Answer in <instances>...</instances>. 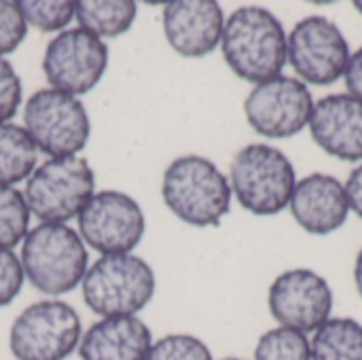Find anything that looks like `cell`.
I'll list each match as a JSON object with an SVG mask.
<instances>
[{
  "mask_svg": "<svg viewBox=\"0 0 362 360\" xmlns=\"http://www.w3.org/2000/svg\"><path fill=\"white\" fill-rule=\"evenodd\" d=\"M28 23L13 0H0V57L13 53L25 38Z\"/></svg>",
  "mask_w": 362,
  "mask_h": 360,
  "instance_id": "cell-25",
  "label": "cell"
},
{
  "mask_svg": "<svg viewBox=\"0 0 362 360\" xmlns=\"http://www.w3.org/2000/svg\"><path fill=\"white\" fill-rule=\"evenodd\" d=\"M108 68V47L83 28L57 34L45 51L42 70L51 89L83 95L91 91Z\"/></svg>",
  "mask_w": 362,
  "mask_h": 360,
  "instance_id": "cell-11",
  "label": "cell"
},
{
  "mask_svg": "<svg viewBox=\"0 0 362 360\" xmlns=\"http://www.w3.org/2000/svg\"><path fill=\"white\" fill-rule=\"evenodd\" d=\"M23 286L21 261L11 252L0 248V308L8 306Z\"/></svg>",
  "mask_w": 362,
  "mask_h": 360,
  "instance_id": "cell-27",
  "label": "cell"
},
{
  "mask_svg": "<svg viewBox=\"0 0 362 360\" xmlns=\"http://www.w3.org/2000/svg\"><path fill=\"white\" fill-rule=\"evenodd\" d=\"M151 346V329L138 316H112L85 331L78 354L83 360H144Z\"/></svg>",
  "mask_w": 362,
  "mask_h": 360,
  "instance_id": "cell-17",
  "label": "cell"
},
{
  "mask_svg": "<svg viewBox=\"0 0 362 360\" xmlns=\"http://www.w3.org/2000/svg\"><path fill=\"white\" fill-rule=\"evenodd\" d=\"M21 104V81L15 68L0 57V123H8V119L17 112Z\"/></svg>",
  "mask_w": 362,
  "mask_h": 360,
  "instance_id": "cell-26",
  "label": "cell"
},
{
  "mask_svg": "<svg viewBox=\"0 0 362 360\" xmlns=\"http://www.w3.org/2000/svg\"><path fill=\"white\" fill-rule=\"evenodd\" d=\"M221 49L227 66L248 83L282 74L288 62V36L282 21L263 6H240L225 19Z\"/></svg>",
  "mask_w": 362,
  "mask_h": 360,
  "instance_id": "cell-1",
  "label": "cell"
},
{
  "mask_svg": "<svg viewBox=\"0 0 362 360\" xmlns=\"http://www.w3.org/2000/svg\"><path fill=\"white\" fill-rule=\"evenodd\" d=\"M223 360H244V359H223Z\"/></svg>",
  "mask_w": 362,
  "mask_h": 360,
  "instance_id": "cell-32",
  "label": "cell"
},
{
  "mask_svg": "<svg viewBox=\"0 0 362 360\" xmlns=\"http://www.w3.org/2000/svg\"><path fill=\"white\" fill-rule=\"evenodd\" d=\"M225 13L214 0H174L163 6V34L182 57L210 55L223 38Z\"/></svg>",
  "mask_w": 362,
  "mask_h": 360,
  "instance_id": "cell-14",
  "label": "cell"
},
{
  "mask_svg": "<svg viewBox=\"0 0 362 360\" xmlns=\"http://www.w3.org/2000/svg\"><path fill=\"white\" fill-rule=\"evenodd\" d=\"M312 360H362V325L354 318H331L310 339Z\"/></svg>",
  "mask_w": 362,
  "mask_h": 360,
  "instance_id": "cell-19",
  "label": "cell"
},
{
  "mask_svg": "<svg viewBox=\"0 0 362 360\" xmlns=\"http://www.w3.org/2000/svg\"><path fill=\"white\" fill-rule=\"evenodd\" d=\"M354 6L358 8V13H361V15H362V0H356V2H354Z\"/></svg>",
  "mask_w": 362,
  "mask_h": 360,
  "instance_id": "cell-31",
  "label": "cell"
},
{
  "mask_svg": "<svg viewBox=\"0 0 362 360\" xmlns=\"http://www.w3.org/2000/svg\"><path fill=\"white\" fill-rule=\"evenodd\" d=\"M350 55L348 38L325 15L301 19L288 34V62L305 85H333L344 76Z\"/></svg>",
  "mask_w": 362,
  "mask_h": 360,
  "instance_id": "cell-10",
  "label": "cell"
},
{
  "mask_svg": "<svg viewBox=\"0 0 362 360\" xmlns=\"http://www.w3.org/2000/svg\"><path fill=\"white\" fill-rule=\"evenodd\" d=\"M161 195L170 212L193 227H214L231 210L229 178L206 157L185 155L163 172Z\"/></svg>",
  "mask_w": 362,
  "mask_h": 360,
  "instance_id": "cell-2",
  "label": "cell"
},
{
  "mask_svg": "<svg viewBox=\"0 0 362 360\" xmlns=\"http://www.w3.org/2000/svg\"><path fill=\"white\" fill-rule=\"evenodd\" d=\"M344 81L348 87V95L362 102V47L350 55L348 68L344 72Z\"/></svg>",
  "mask_w": 362,
  "mask_h": 360,
  "instance_id": "cell-28",
  "label": "cell"
},
{
  "mask_svg": "<svg viewBox=\"0 0 362 360\" xmlns=\"http://www.w3.org/2000/svg\"><path fill=\"white\" fill-rule=\"evenodd\" d=\"M255 360H312L305 333L276 327L263 333L255 348Z\"/></svg>",
  "mask_w": 362,
  "mask_h": 360,
  "instance_id": "cell-22",
  "label": "cell"
},
{
  "mask_svg": "<svg viewBox=\"0 0 362 360\" xmlns=\"http://www.w3.org/2000/svg\"><path fill=\"white\" fill-rule=\"evenodd\" d=\"M138 15V4L132 0H78L74 2V17L81 28L98 38H115L125 34Z\"/></svg>",
  "mask_w": 362,
  "mask_h": 360,
  "instance_id": "cell-18",
  "label": "cell"
},
{
  "mask_svg": "<svg viewBox=\"0 0 362 360\" xmlns=\"http://www.w3.org/2000/svg\"><path fill=\"white\" fill-rule=\"evenodd\" d=\"M17 4L25 23L40 32H57L74 17V2L70 0H21Z\"/></svg>",
  "mask_w": 362,
  "mask_h": 360,
  "instance_id": "cell-23",
  "label": "cell"
},
{
  "mask_svg": "<svg viewBox=\"0 0 362 360\" xmlns=\"http://www.w3.org/2000/svg\"><path fill=\"white\" fill-rule=\"evenodd\" d=\"M269 312L280 327L314 333L331 320L333 289L312 269H288L269 286Z\"/></svg>",
  "mask_w": 362,
  "mask_h": 360,
  "instance_id": "cell-13",
  "label": "cell"
},
{
  "mask_svg": "<svg viewBox=\"0 0 362 360\" xmlns=\"http://www.w3.org/2000/svg\"><path fill=\"white\" fill-rule=\"evenodd\" d=\"M87 250L81 236L66 227L42 223L28 231L21 248L23 276L45 295L57 297L72 291L87 274Z\"/></svg>",
  "mask_w": 362,
  "mask_h": 360,
  "instance_id": "cell-3",
  "label": "cell"
},
{
  "mask_svg": "<svg viewBox=\"0 0 362 360\" xmlns=\"http://www.w3.org/2000/svg\"><path fill=\"white\" fill-rule=\"evenodd\" d=\"M354 284H356V291L362 299V248L356 257V263H354Z\"/></svg>",
  "mask_w": 362,
  "mask_h": 360,
  "instance_id": "cell-30",
  "label": "cell"
},
{
  "mask_svg": "<svg viewBox=\"0 0 362 360\" xmlns=\"http://www.w3.org/2000/svg\"><path fill=\"white\" fill-rule=\"evenodd\" d=\"M229 185L242 208L257 216H274L288 208L297 176L291 159L280 149L248 144L231 161Z\"/></svg>",
  "mask_w": 362,
  "mask_h": 360,
  "instance_id": "cell-4",
  "label": "cell"
},
{
  "mask_svg": "<svg viewBox=\"0 0 362 360\" xmlns=\"http://www.w3.org/2000/svg\"><path fill=\"white\" fill-rule=\"evenodd\" d=\"M146 229L142 208L125 193L100 191L78 214L81 240L102 255L132 252Z\"/></svg>",
  "mask_w": 362,
  "mask_h": 360,
  "instance_id": "cell-12",
  "label": "cell"
},
{
  "mask_svg": "<svg viewBox=\"0 0 362 360\" xmlns=\"http://www.w3.org/2000/svg\"><path fill=\"white\" fill-rule=\"evenodd\" d=\"M38 149L25 127L0 123V185L11 187L32 176Z\"/></svg>",
  "mask_w": 362,
  "mask_h": 360,
  "instance_id": "cell-20",
  "label": "cell"
},
{
  "mask_svg": "<svg viewBox=\"0 0 362 360\" xmlns=\"http://www.w3.org/2000/svg\"><path fill=\"white\" fill-rule=\"evenodd\" d=\"M81 344V318L64 301H38L13 323L8 346L17 360H66Z\"/></svg>",
  "mask_w": 362,
  "mask_h": 360,
  "instance_id": "cell-8",
  "label": "cell"
},
{
  "mask_svg": "<svg viewBox=\"0 0 362 360\" xmlns=\"http://www.w3.org/2000/svg\"><path fill=\"white\" fill-rule=\"evenodd\" d=\"M95 174L87 159L59 157L49 159L32 172L25 185V204L30 214L42 223L62 225L81 214L93 197Z\"/></svg>",
  "mask_w": 362,
  "mask_h": 360,
  "instance_id": "cell-6",
  "label": "cell"
},
{
  "mask_svg": "<svg viewBox=\"0 0 362 360\" xmlns=\"http://www.w3.org/2000/svg\"><path fill=\"white\" fill-rule=\"evenodd\" d=\"M144 360H214L210 348L195 335L174 333L155 342Z\"/></svg>",
  "mask_w": 362,
  "mask_h": 360,
  "instance_id": "cell-24",
  "label": "cell"
},
{
  "mask_svg": "<svg viewBox=\"0 0 362 360\" xmlns=\"http://www.w3.org/2000/svg\"><path fill=\"white\" fill-rule=\"evenodd\" d=\"M30 225V208L23 193L0 185V248L11 250L25 240Z\"/></svg>",
  "mask_w": 362,
  "mask_h": 360,
  "instance_id": "cell-21",
  "label": "cell"
},
{
  "mask_svg": "<svg viewBox=\"0 0 362 360\" xmlns=\"http://www.w3.org/2000/svg\"><path fill=\"white\" fill-rule=\"evenodd\" d=\"M314 95L295 76H276L252 87L244 102L250 127L272 140H286L301 134L314 112Z\"/></svg>",
  "mask_w": 362,
  "mask_h": 360,
  "instance_id": "cell-9",
  "label": "cell"
},
{
  "mask_svg": "<svg viewBox=\"0 0 362 360\" xmlns=\"http://www.w3.org/2000/svg\"><path fill=\"white\" fill-rule=\"evenodd\" d=\"M83 297L98 316H136L155 295V274L151 265L127 255H104L83 278Z\"/></svg>",
  "mask_w": 362,
  "mask_h": 360,
  "instance_id": "cell-5",
  "label": "cell"
},
{
  "mask_svg": "<svg viewBox=\"0 0 362 360\" xmlns=\"http://www.w3.org/2000/svg\"><path fill=\"white\" fill-rule=\"evenodd\" d=\"M346 187V195H348V204H350V210L354 214H358L362 219V163H358L350 176H348V182L344 185Z\"/></svg>",
  "mask_w": 362,
  "mask_h": 360,
  "instance_id": "cell-29",
  "label": "cell"
},
{
  "mask_svg": "<svg viewBox=\"0 0 362 360\" xmlns=\"http://www.w3.org/2000/svg\"><path fill=\"white\" fill-rule=\"evenodd\" d=\"M23 121L36 149L53 159L76 157V153L85 149L91 132L89 115L83 102L51 87L36 91L28 100Z\"/></svg>",
  "mask_w": 362,
  "mask_h": 360,
  "instance_id": "cell-7",
  "label": "cell"
},
{
  "mask_svg": "<svg viewBox=\"0 0 362 360\" xmlns=\"http://www.w3.org/2000/svg\"><path fill=\"white\" fill-rule=\"evenodd\" d=\"M288 208L297 225L312 236L339 231L352 212L344 182L322 172H314L297 180Z\"/></svg>",
  "mask_w": 362,
  "mask_h": 360,
  "instance_id": "cell-15",
  "label": "cell"
},
{
  "mask_svg": "<svg viewBox=\"0 0 362 360\" xmlns=\"http://www.w3.org/2000/svg\"><path fill=\"white\" fill-rule=\"evenodd\" d=\"M314 142L331 157L362 163V102L348 93L325 95L310 119Z\"/></svg>",
  "mask_w": 362,
  "mask_h": 360,
  "instance_id": "cell-16",
  "label": "cell"
}]
</instances>
